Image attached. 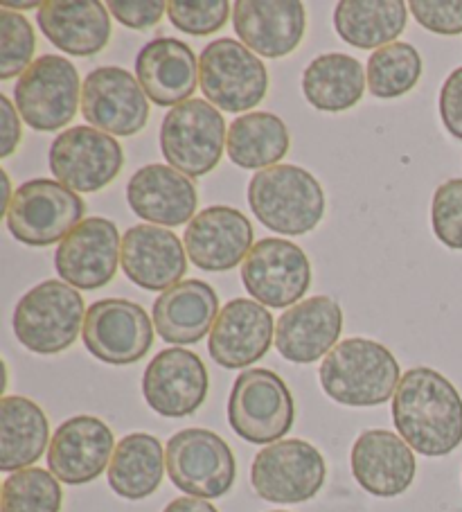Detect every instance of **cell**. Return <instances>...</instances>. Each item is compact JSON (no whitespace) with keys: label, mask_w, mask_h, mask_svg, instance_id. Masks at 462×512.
<instances>
[{"label":"cell","mask_w":462,"mask_h":512,"mask_svg":"<svg viewBox=\"0 0 462 512\" xmlns=\"http://www.w3.org/2000/svg\"><path fill=\"white\" fill-rule=\"evenodd\" d=\"M84 298L75 287L43 280L25 294L14 310V334L37 355H59L84 332Z\"/></svg>","instance_id":"obj_4"},{"label":"cell","mask_w":462,"mask_h":512,"mask_svg":"<svg viewBox=\"0 0 462 512\" xmlns=\"http://www.w3.org/2000/svg\"><path fill=\"white\" fill-rule=\"evenodd\" d=\"M122 260L118 226L104 217H88L57 246L55 269L75 289H100L111 282Z\"/></svg>","instance_id":"obj_16"},{"label":"cell","mask_w":462,"mask_h":512,"mask_svg":"<svg viewBox=\"0 0 462 512\" xmlns=\"http://www.w3.org/2000/svg\"><path fill=\"white\" fill-rule=\"evenodd\" d=\"M242 282L253 300L271 310L298 305L312 285V264L298 244L282 237L257 242L242 264Z\"/></svg>","instance_id":"obj_12"},{"label":"cell","mask_w":462,"mask_h":512,"mask_svg":"<svg viewBox=\"0 0 462 512\" xmlns=\"http://www.w3.org/2000/svg\"><path fill=\"white\" fill-rule=\"evenodd\" d=\"M43 3H37V0H30V3H23V0H3L0 7L3 10H41Z\"/></svg>","instance_id":"obj_44"},{"label":"cell","mask_w":462,"mask_h":512,"mask_svg":"<svg viewBox=\"0 0 462 512\" xmlns=\"http://www.w3.org/2000/svg\"><path fill=\"white\" fill-rule=\"evenodd\" d=\"M293 397L280 375L266 368L244 370L228 397V422L253 445L280 443L293 427Z\"/></svg>","instance_id":"obj_5"},{"label":"cell","mask_w":462,"mask_h":512,"mask_svg":"<svg viewBox=\"0 0 462 512\" xmlns=\"http://www.w3.org/2000/svg\"><path fill=\"white\" fill-rule=\"evenodd\" d=\"M109 12L131 30H149L163 19L167 3L163 0H111Z\"/></svg>","instance_id":"obj_40"},{"label":"cell","mask_w":462,"mask_h":512,"mask_svg":"<svg viewBox=\"0 0 462 512\" xmlns=\"http://www.w3.org/2000/svg\"><path fill=\"white\" fill-rule=\"evenodd\" d=\"M185 251L203 271H228L244 264L253 249V226L244 213L228 206H210L185 228Z\"/></svg>","instance_id":"obj_20"},{"label":"cell","mask_w":462,"mask_h":512,"mask_svg":"<svg viewBox=\"0 0 462 512\" xmlns=\"http://www.w3.org/2000/svg\"><path fill=\"white\" fill-rule=\"evenodd\" d=\"M327 476L323 454L307 440L266 445L251 465L253 490L271 503H302L321 492Z\"/></svg>","instance_id":"obj_11"},{"label":"cell","mask_w":462,"mask_h":512,"mask_svg":"<svg viewBox=\"0 0 462 512\" xmlns=\"http://www.w3.org/2000/svg\"><path fill=\"white\" fill-rule=\"evenodd\" d=\"M48 418L37 402L21 395L0 400V470H28L48 447Z\"/></svg>","instance_id":"obj_29"},{"label":"cell","mask_w":462,"mask_h":512,"mask_svg":"<svg viewBox=\"0 0 462 512\" xmlns=\"http://www.w3.org/2000/svg\"><path fill=\"white\" fill-rule=\"evenodd\" d=\"M224 116L210 102L188 100L163 118L161 149L174 170L206 176L215 170L226 147Z\"/></svg>","instance_id":"obj_9"},{"label":"cell","mask_w":462,"mask_h":512,"mask_svg":"<svg viewBox=\"0 0 462 512\" xmlns=\"http://www.w3.org/2000/svg\"><path fill=\"white\" fill-rule=\"evenodd\" d=\"M343 310L330 296H312L289 307L275 323V348L293 364H314L336 348Z\"/></svg>","instance_id":"obj_19"},{"label":"cell","mask_w":462,"mask_h":512,"mask_svg":"<svg viewBox=\"0 0 462 512\" xmlns=\"http://www.w3.org/2000/svg\"><path fill=\"white\" fill-rule=\"evenodd\" d=\"M5 217L21 244L50 246L64 242L84 222V201L64 183L34 179L19 185Z\"/></svg>","instance_id":"obj_6"},{"label":"cell","mask_w":462,"mask_h":512,"mask_svg":"<svg viewBox=\"0 0 462 512\" xmlns=\"http://www.w3.org/2000/svg\"><path fill=\"white\" fill-rule=\"evenodd\" d=\"M368 77L357 59L341 52L316 57L302 73V93L318 111L339 113L361 102Z\"/></svg>","instance_id":"obj_31"},{"label":"cell","mask_w":462,"mask_h":512,"mask_svg":"<svg viewBox=\"0 0 462 512\" xmlns=\"http://www.w3.org/2000/svg\"><path fill=\"white\" fill-rule=\"evenodd\" d=\"M219 316L217 291L203 280H181L154 303V325L163 341L174 346L199 343L215 328Z\"/></svg>","instance_id":"obj_28"},{"label":"cell","mask_w":462,"mask_h":512,"mask_svg":"<svg viewBox=\"0 0 462 512\" xmlns=\"http://www.w3.org/2000/svg\"><path fill=\"white\" fill-rule=\"evenodd\" d=\"M233 25L248 50L278 59L298 48L307 28V14L298 0H239Z\"/></svg>","instance_id":"obj_23"},{"label":"cell","mask_w":462,"mask_h":512,"mask_svg":"<svg viewBox=\"0 0 462 512\" xmlns=\"http://www.w3.org/2000/svg\"><path fill=\"white\" fill-rule=\"evenodd\" d=\"M399 361L370 339H345L323 359L318 377L323 391L345 406H379L395 397L402 379Z\"/></svg>","instance_id":"obj_2"},{"label":"cell","mask_w":462,"mask_h":512,"mask_svg":"<svg viewBox=\"0 0 462 512\" xmlns=\"http://www.w3.org/2000/svg\"><path fill=\"white\" fill-rule=\"evenodd\" d=\"M408 10L424 30L435 34L462 32V0H413Z\"/></svg>","instance_id":"obj_39"},{"label":"cell","mask_w":462,"mask_h":512,"mask_svg":"<svg viewBox=\"0 0 462 512\" xmlns=\"http://www.w3.org/2000/svg\"><path fill=\"white\" fill-rule=\"evenodd\" d=\"M129 208L140 219L161 226L192 222L199 206L192 181L167 165H147L131 176L127 185Z\"/></svg>","instance_id":"obj_26"},{"label":"cell","mask_w":462,"mask_h":512,"mask_svg":"<svg viewBox=\"0 0 462 512\" xmlns=\"http://www.w3.org/2000/svg\"><path fill=\"white\" fill-rule=\"evenodd\" d=\"M64 492L59 479L41 467L7 476L0 492V512H59Z\"/></svg>","instance_id":"obj_35"},{"label":"cell","mask_w":462,"mask_h":512,"mask_svg":"<svg viewBox=\"0 0 462 512\" xmlns=\"http://www.w3.org/2000/svg\"><path fill=\"white\" fill-rule=\"evenodd\" d=\"M0 113H3V118H0L3 120L0 122V156L7 158L21 143V120L10 97L5 95H0Z\"/></svg>","instance_id":"obj_42"},{"label":"cell","mask_w":462,"mask_h":512,"mask_svg":"<svg viewBox=\"0 0 462 512\" xmlns=\"http://www.w3.org/2000/svg\"><path fill=\"white\" fill-rule=\"evenodd\" d=\"M397 434L422 456H447L462 443V397L438 370L404 373L393 397Z\"/></svg>","instance_id":"obj_1"},{"label":"cell","mask_w":462,"mask_h":512,"mask_svg":"<svg viewBox=\"0 0 462 512\" xmlns=\"http://www.w3.org/2000/svg\"><path fill=\"white\" fill-rule=\"evenodd\" d=\"M165 458L172 483L190 497L219 499L235 483V454L215 431H179L167 440Z\"/></svg>","instance_id":"obj_7"},{"label":"cell","mask_w":462,"mask_h":512,"mask_svg":"<svg viewBox=\"0 0 462 512\" xmlns=\"http://www.w3.org/2000/svg\"><path fill=\"white\" fill-rule=\"evenodd\" d=\"M16 109L37 131H57L75 118L82 82L66 57L43 55L25 70L14 88Z\"/></svg>","instance_id":"obj_10"},{"label":"cell","mask_w":462,"mask_h":512,"mask_svg":"<svg viewBox=\"0 0 462 512\" xmlns=\"http://www.w3.org/2000/svg\"><path fill=\"white\" fill-rule=\"evenodd\" d=\"M368 88L381 100H393L413 91L422 77V57L411 43L395 41L375 50L366 68Z\"/></svg>","instance_id":"obj_34"},{"label":"cell","mask_w":462,"mask_h":512,"mask_svg":"<svg viewBox=\"0 0 462 512\" xmlns=\"http://www.w3.org/2000/svg\"><path fill=\"white\" fill-rule=\"evenodd\" d=\"M163 512H219V510L212 506V503H208L206 499L181 497V499H174Z\"/></svg>","instance_id":"obj_43"},{"label":"cell","mask_w":462,"mask_h":512,"mask_svg":"<svg viewBox=\"0 0 462 512\" xmlns=\"http://www.w3.org/2000/svg\"><path fill=\"white\" fill-rule=\"evenodd\" d=\"M440 118L453 138L462 140V66L444 79L440 91Z\"/></svg>","instance_id":"obj_41"},{"label":"cell","mask_w":462,"mask_h":512,"mask_svg":"<svg viewBox=\"0 0 462 512\" xmlns=\"http://www.w3.org/2000/svg\"><path fill=\"white\" fill-rule=\"evenodd\" d=\"M82 339L95 359L111 366H129L154 346V325L138 303L104 298L88 307Z\"/></svg>","instance_id":"obj_13"},{"label":"cell","mask_w":462,"mask_h":512,"mask_svg":"<svg viewBox=\"0 0 462 512\" xmlns=\"http://www.w3.org/2000/svg\"><path fill=\"white\" fill-rule=\"evenodd\" d=\"M350 461L361 488L381 499L406 492L417 474L411 445L386 429L363 431L352 447Z\"/></svg>","instance_id":"obj_22"},{"label":"cell","mask_w":462,"mask_h":512,"mask_svg":"<svg viewBox=\"0 0 462 512\" xmlns=\"http://www.w3.org/2000/svg\"><path fill=\"white\" fill-rule=\"evenodd\" d=\"M37 21L46 39L73 57L97 55L113 30L109 10L97 0H50L41 5Z\"/></svg>","instance_id":"obj_27"},{"label":"cell","mask_w":462,"mask_h":512,"mask_svg":"<svg viewBox=\"0 0 462 512\" xmlns=\"http://www.w3.org/2000/svg\"><path fill=\"white\" fill-rule=\"evenodd\" d=\"M406 16L408 7L402 0H343L336 5L334 25L350 46L379 50L404 32Z\"/></svg>","instance_id":"obj_32"},{"label":"cell","mask_w":462,"mask_h":512,"mask_svg":"<svg viewBox=\"0 0 462 512\" xmlns=\"http://www.w3.org/2000/svg\"><path fill=\"white\" fill-rule=\"evenodd\" d=\"M199 84L212 107L242 113L257 107L269 88V73L255 52L235 39L208 43L199 59Z\"/></svg>","instance_id":"obj_8"},{"label":"cell","mask_w":462,"mask_h":512,"mask_svg":"<svg viewBox=\"0 0 462 512\" xmlns=\"http://www.w3.org/2000/svg\"><path fill=\"white\" fill-rule=\"evenodd\" d=\"M275 339L271 312L251 298H235L219 312L210 332V357L221 368H246L269 352Z\"/></svg>","instance_id":"obj_21"},{"label":"cell","mask_w":462,"mask_h":512,"mask_svg":"<svg viewBox=\"0 0 462 512\" xmlns=\"http://www.w3.org/2000/svg\"><path fill=\"white\" fill-rule=\"evenodd\" d=\"M167 470L161 440L151 434H129L118 445L109 465V485L122 499L151 497Z\"/></svg>","instance_id":"obj_30"},{"label":"cell","mask_w":462,"mask_h":512,"mask_svg":"<svg viewBox=\"0 0 462 512\" xmlns=\"http://www.w3.org/2000/svg\"><path fill=\"white\" fill-rule=\"evenodd\" d=\"M142 395L149 409L165 418L192 416L208 395V370L199 355L167 348L149 361L142 375Z\"/></svg>","instance_id":"obj_17"},{"label":"cell","mask_w":462,"mask_h":512,"mask_svg":"<svg viewBox=\"0 0 462 512\" xmlns=\"http://www.w3.org/2000/svg\"><path fill=\"white\" fill-rule=\"evenodd\" d=\"M167 16L181 32L206 37L224 28L230 5L226 0H170Z\"/></svg>","instance_id":"obj_37"},{"label":"cell","mask_w":462,"mask_h":512,"mask_svg":"<svg viewBox=\"0 0 462 512\" xmlns=\"http://www.w3.org/2000/svg\"><path fill=\"white\" fill-rule=\"evenodd\" d=\"M115 452L113 431L95 416H75L59 425L50 440L48 467L61 483L84 485L95 481Z\"/></svg>","instance_id":"obj_18"},{"label":"cell","mask_w":462,"mask_h":512,"mask_svg":"<svg viewBox=\"0 0 462 512\" xmlns=\"http://www.w3.org/2000/svg\"><path fill=\"white\" fill-rule=\"evenodd\" d=\"M248 203L253 215L280 235H305L314 231L325 215L321 183L298 165H273L253 174Z\"/></svg>","instance_id":"obj_3"},{"label":"cell","mask_w":462,"mask_h":512,"mask_svg":"<svg viewBox=\"0 0 462 512\" xmlns=\"http://www.w3.org/2000/svg\"><path fill=\"white\" fill-rule=\"evenodd\" d=\"M122 269L131 282L147 291H167L188 271L185 244L161 226L138 224L122 237Z\"/></svg>","instance_id":"obj_24"},{"label":"cell","mask_w":462,"mask_h":512,"mask_svg":"<svg viewBox=\"0 0 462 512\" xmlns=\"http://www.w3.org/2000/svg\"><path fill=\"white\" fill-rule=\"evenodd\" d=\"M431 224L444 246L462 251V179H451L435 190Z\"/></svg>","instance_id":"obj_38"},{"label":"cell","mask_w":462,"mask_h":512,"mask_svg":"<svg viewBox=\"0 0 462 512\" xmlns=\"http://www.w3.org/2000/svg\"><path fill=\"white\" fill-rule=\"evenodd\" d=\"M34 48V30L25 16L0 10V79H12L23 75L32 64Z\"/></svg>","instance_id":"obj_36"},{"label":"cell","mask_w":462,"mask_h":512,"mask_svg":"<svg viewBox=\"0 0 462 512\" xmlns=\"http://www.w3.org/2000/svg\"><path fill=\"white\" fill-rule=\"evenodd\" d=\"M122 147L113 136L95 127H73L50 147V170L73 192H97L120 174Z\"/></svg>","instance_id":"obj_14"},{"label":"cell","mask_w":462,"mask_h":512,"mask_svg":"<svg viewBox=\"0 0 462 512\" xmlns=\"http://www.w3.org/2000/svg\"><path fill=\"white\" fill-rule=\"evenodd\" d=\"M136 77L142 91L158 107H179L197 91V55L179 39H154L138 52Z\"/></svg>","instance_id":"obj_25"},{"label":"cell","mask_w":462,"mask_h":512,"mask_svg":"<svg viewBox=\"0 0 462 512\" xmlns=\"http://www.w3.org/2000/svg\"><path fill=\"white\" fill-rule=\"evenodd\" d=\"M291 147L284 120L266 111H253L237 118L228 129L226 149L230 161L244 170H269L287 156Z\"/></svg>","instance_id":"obj_33"},{"label":"cell","mask_w":462,"mask_h":512,"mask_svg":"<svg viewBox=\"0 0 462 512\" xmlns=\"http://www.w3.org/2000/svg\"><path fill=\"white\" fill-rule=\"evenodd\" d=\"M82 113L91 127L127 138L145 129L149 97L138 79L124 68H95L82 84Z\"/></svg>","instance_id":"obj_15"},{"label":"cell","mask_w":462,"mask_h":512,"mask_svg":"<svg viewBox=\"0 0 462 512\" xmlns=\"http://www.w3.org/2000/svg\"><path fill=\"white\" fill-rule=\"evenodd\" d=\"M271 512H284V510H271Z\"/></svg>","instance_id":"obj_45"}]
</instances>
